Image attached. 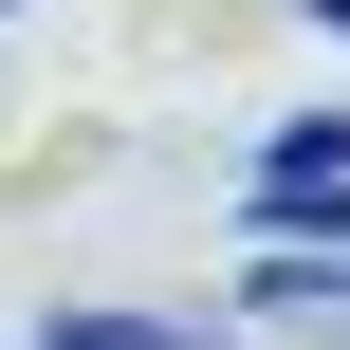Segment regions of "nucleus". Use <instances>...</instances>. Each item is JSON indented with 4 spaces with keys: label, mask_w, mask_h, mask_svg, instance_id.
Segmentation results:
<instances>
[{
    "label": "nucleus",
    "mask_w": 350,
    "mask_h": 350,
    "mask_svg": "<svg viewBox=\"0 0 350 350\" xmlns=\"http://www.w3.org/2000/svg\"><path fill=\"white\" fill-rule=\"evenodd\" d=\"M295 18H332V37H350V0H295Z\"/></svg>",
    "instance_id": "nucleus-3"
},
{
    "label": "nucleus",
    "mask_w": 350,
    "mask_h": 350,
    "mask_svg": "<svg viewBox=\"0 0 350 350\" xmlns=\"http://www.w3.org/2000/svg\"><path fill=\"white\" fill-rule=\"evenodd\" d=\"M258 221H277V240H314V221H350V111H295V129L258 148Z\"/></svg>",
    "instance_id": "nucleus-1"
},
{
    "label": "nucleus",
    "mask_w": 350,
    "mask_h": 350,
    "mask_svg": "<svg viewBox=\"0 0 350 350\" xmlns=\"http://www.w3.org/2000/svg\"><path fill=\"white\" fill-rule=\"evenodd\" d=\"M258 314H350V258H258Z\"/></svg>",
    "instance_id": "nucleus-2"
}]
</instances>
